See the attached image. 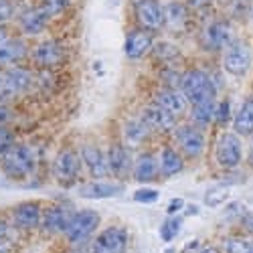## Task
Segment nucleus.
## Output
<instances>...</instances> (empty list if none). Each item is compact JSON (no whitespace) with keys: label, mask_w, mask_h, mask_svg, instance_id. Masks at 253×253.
Returning <instances> with one entry per match:
<instances>
[{"label":"nucleus","mask_w":253,"mask_h":253,"mask_svg":"<svg viewBox=\"0 0 253 253\" xmlns=\"http://www.w3.org/2000/svg\"><path fill=\"white\" fill-rule=\"evenodd\" d=\"M180 91L184 93V97L188 99V103H203V101H211L215 99V83L205 71L201 69H191L180 77Z\"/></svg>","instance_id":"nucleus-1"},{"label":"nucleus","mask_w":253,"mask_h":253,"mask_svg":"<svg viewBox=\"0 0 253 253\" xmlns=\"http://www.w3.org/2000/svg\"><path fill=\"white\" fill-rule=\"evenodd\" d=\"M33 154L27 146L14 144L4 152L2 156V170L4 174H8L10 178H25L33 172Z\"/></svg>","instance_id":"nucleus-2"},{"label":"nucleus","mask_w":253,"mask_h":253,"mask_svg":"<svg viewBox=\"0 0 253 253\" xmlns=\"http://www.w3.org/2000/svg\"><path fill=\"white\" fill-rule=\"evenodd\" d=\"M99 213L97 211H91V209H85V211H77L73 215L67 231H65V237L69 243L73 245H79L85 239H89V235L99 227Z\"/></svg>","instance_id":"nucleus-3"},{"label":"nucleus","mask_w":253,"mask_h":253,"mask_svg":"<svg viewBox=\"0 0 253 253\" xmlns=\"http://www.w3.org/2000/svg\"><path fill=\"white\" fill-rule=\"evenodd\" d=\"M243 158V144L235 132H225L217 140L215 146V160L223 168H235Z\"/></svg>","instance_id":"nucleus-4"},{"label":"nucleus","mask_w":253,"mask_h":253,"mask_svg":"<svg viewBox=\"0 0 253 253\" xmlns=\"http://www.w3.org/2000/svg\"><path fill=\"white\" fill-rule=\"evenodd\" d=\"M128 249V233L124 227H108L95 237L91 251L93 253H126Z\"/></svg>","instance_id":"nucleus-5"},{"label":"nucleus","mask_w":253,"mask_h":253,"mask_svg":"<svg viewBox=\"0 0 253 253\" xmlns=\"http://www.w3.org/2000/svg\"><path fill=\"white\" fill-rule=\"evenodd\" d=\"M249 65H251V51L247 45L243 43H233L231 47L225 49V55H223V67L229 75H235V77H241L249 71Z\"/></svg>","instance_id":"nucleus-6"},{"label":"nucleus","mask_w":253,"mask_h":253,"mask_svg":"<svg viewBox=\"0 0 253 253\" xmlns=\"http://www.w3.org/2000/svg\"><path fill=\"white\" fill-rule=\"evenodd\" d=\"M79 156L73 152V150H61L55 158V166H53V172H55V178L57 182H61L63 186L67 184H73L77 174H79Z\"/></svg>","instance_id":"nucleus-7"},{"label":"nucleus","mask_w":253,"mask_h":253,"mask_svg":"<svg viewBox=\"0 0 253 253\" xmlns=\"http://www.w3.org/2000/svg\"><path fill=\"white\" fill-rule=\"evenodd\" d=\"M176 142L180 146V150L188 156V158H197L205 152V134L195 128V126H182L176 130Z\"/></svg>","instance_id":"nucleus-8"},{"label":"nucleus","mask_w":253,"mask_h":253,"mask_svg":"<svg viewBox=\"0 0 253 253\" xmlns=\"http://www.w3.org/2000/svg\"><path fill=\"white\" fill-rule=\"evenodd\" d=\"M138 23L144 27V31H158L164 27V6L158 0H144L136 6Z\"/></svg>","instance_id":"nucleus-9"},{"label":"nucleus","mask_w":253,"mask_h":253,"mask_svg":"<svg viewBox=\"0 0 253 253\" xmlns=\"http://www.w3.org/2000/svg\"><path fill=\"white\" fill-rule=\"evenodd\" d=\"M142 120L150 128V132L152 130L154 132H170V130H174V126H176V118L170 112L162 110L158 103L146 105L144 112H142Z\"/></svg>","instance_id":"nucleus-10"},{"label":"nucleus","mask_w":253,"mask_h":253,"mask_svg":"<svg viewBox=\"0 0 253 253\" xmlns=\"http://www.w3.org/2000/svg\"><path fill=\"white\" fill-rule=\"evenodd\" d=\"M73 209L69 205H55L51 209H47V213L43 215V225L45 231L49 233H65L71 219H73Z\"/></svg>","instance_id":"nucleus-11"},{"label":"nucleus","mask_w":253,"mask_h":253,"mask_svg":"<svg viewBox=\"0 0 253 253\" xmlns=\"http://www.w3.org/2000/svg\"><path fill=\"white\" fill-rule=\"evenodd\" d=\"M79 154H81L83 164L87 166V170L93 178H105L108 174H112L110 164H108V154H103L97 146H91V144L83 146Z\"/></svg>","instance_id":"nucleus-12"},{"label":"nucleus","mask_w":253,"mask_h":253,"mask_svg":"<svg viewBox=\"0 0 253 253\" xmlns=\"http://www.w3.org/2000/svg\"><path fill=\"white\" fill-rule=\"evenodd\" d=\"M31 59L39 67H55L65 59V51L57 41H45V43H39L31 51Z\"/></svg>","instance_id":"nucleus-13"},{"label":"nucleus","mask_w":253,"mask_h":253,"mask_svg":"<svg viewBox=\"0 0 253 253\" xmlns=\"http://www.w3.org/2000/svg\"><path fill=\"white\" fill-rule=\"evenodd\" d=\"M12 223L18 229H35L39 223H43L41 207L37 203H20L12 209Z\"/></svg>","instance_id":"nucleus-14"},{"label":"nucleus","mask_w":253,"mask_h":253,"mask_svg":"<svg viewBox=\"0 0 253 253\" xmlns=\"http://www.w3.org/2000/svg\"><path fill=\"white\" fill-rule=\"evenodd\" d=\"M152 45H154L152 33L144 29H136L126 37V55L130 59H140L152 49Z\"/></svg>","instance_id":"nucleus-15"},{"label":"nucleus","mask_w":253,"mask_h":253,"mask_svg":"<svg viewBox=\"0 0 253 253\" xmlns=\"http://www.w3.org/2000/svg\"><path fill=\"white\" fill-rule=\"evenodd\" d=\"M162 110L170 112L174 118L176 116H182L186 112V105H188V99L184 97V93L180 89H174V87H166L162 89L158 95H156V101Z\"/></svg>","instance_id":"nucleus-16"},{"label":"nucleus","mask_w":253,"mask_h":253,"mask_svg":"<svg viewBox=\"0 0 253 253\" xmlns=\"http://www.w3.org/2000/svg\"><path fill=\"white\" fill-rule=\"evenodd\" d=\"M108 164H110V172L118 178L130 174V170H134L132 166V158L128 154V150L124 148L122 144H114L110 152H108Z\"/></svg>","instance_id":"nucleus-17"},{"label":"nucleus","mask_w":253,"mask_h":253,"mask_svg":"<svg viewBox=\"0 0 253 253\" xmlns=\"http://www.w3.org/2000/svg\"><path fill=\"white\" fill-rule=\"evenodd\" d=\"M207 41L213 49H227L233 45V29L225 20L213 23L207 29Z\"/></svg>","instance_id":"nucleus-18"},{"label":"nucleus","mask_w":253,"mask_h":253,"mask_svg":"<svg viewBox=\"0 0 253 253\" xmlns=\"http://www.w3.org/2000/svg\"><path fill=\"white\" fill-rule=\"evenodd\" d=\"M122 191H124L122 184L97 180V182H89L85 186H81L79 195L85 197V199H112V197H118Z\"/></svg>","instance_id":"nucleus-19"},{"label":"nucleus","mask_w":253,"mask_h":253,"mask_svg":"<svg viewBox=\"0 0 253 253\" xmlns=\"http://www.w3.org/2000/svg\"><path fill=\"white\" fill-rule=\"evenodd\" d=\"M2 79L6 83V87L10 91V95H18L29 89V85L33 83V75L29 69L25 67H14V69H8L6 73H2Z\"/></svg>","instance_id":"nucleus-20"},{"label":"nucleus","mask_w":253,"mask_h":253,"mask_svg":"<svg viewBox=\"0 0 253 253\" xmlns=\"http://www.w3.org/2000/svg\"><path fill=\"white\" fill-rule=\"evenodd\" d=\"M134 178L140 182H150L160 174V164L152 154H142L134 162Z\"/></svg>","instance_id":"nucleus-21"},{"label":"nucleus","mask_w":253,"mask_h":253,"mask_svg":"<svg viewBox=\"0 0 253 253\" xmlns=\"http://www.w3.org/2000/svg\"><path fill=\"white\" fill-rule=\"evenodd\" d=\"M47 23H49V18L43 14V10H41L39 6L25 10L23 14H20V18H18L20 29H23L27 35H39V33H43L45 27H47Z\"/></svg>","instance_id":"nucleus-22"},{"label":"nucleus","mask_w":253,"mask_h":253,"mask_svg":"<svg viewBox=\"0 0 253 253\" xmlns=\"http://www.w3.org/2000/svg\"><path fill=\"white\" fill-rule=\"evenodd\" d=\"M188 20V8L186 4L178 2V0H170L164 4V25H168L174 31H180L186 27Z\"/></svg>","instance_id":"nucleus-23"},{"label":"nucleus","mask_w":253,"mask_h":253,"mask_svg":"<svg viewBox=\"0 0 253 253\" xmlns=\"http://www.w3.org/2000/svg\"><path fill=\"white\" fill-rule=\"evenodd\" d=\"M29 53V47L23 39H8L0 45V65H10L20 61Z\"/></svg>","instance_id":"nucleus-24"},{"label":"nucleus","mask_w":253,"mask_h":253,"mask_svg":"<svg viewBox=\"0 0 253 253\" xmlns=\"http://www.w3.org/2000/svg\"><path fill=\"white\" fill-rule=\"evenodd\" d=\"M233 130L237 136H253V99H247L239 108L233 120Z\"/></svg>","instance_id":"nucleus-25"},{"label":"nucleus","mask_w":253,"mask_h":253,"mask_svg":"<svg viewBox=\"0 0 253 253\" xmlns=\"http://www.w3.org/2000/svg\"><path fill=\"white\" fill-rule=\"evenodd\" d=\"M158 164H160V174H164V176H174V174L182 172V168H184L180 154L172 148H162Z\"/></svg>","instance_id":"nucleus-26"},{"label":"nucleus","mask_w":253,"mask_h":253,"mask_svg":"<svg viewBox=\"0 0 253 253\" xmlns=\"http://www.w3.org/2000/svg\"><path fill=\"white\" fill-rule=\"evenodd\" d=\"M217 108H219V103L215 99L197 103V105H193V110H191V120L197 126H209L213 120H217Z\"/></svg>","instance_id":"nucleus-27"},{"label":"nucleus","mask_w":253,"mask_h":253,"mask_svg":"<svg viewBox=\"0 0 253 253\" xmlns=\"http://www.w3.org/2000/svg\"><path fill=\"white\" fill-rule=\"evenodd\" d=\"M148 134H150V128L144 124L142 118L130 120L128 124H126V128H124V138H126V142H128L130 146L142 144L146 138H148Z\"/></svg>","instance_id":"nucleus-28"},{"label":"nucleus","mask_w":253,"mask_h":253,"mask_svg":"<svg viewBox=\"0 0 253 253\" xmlns=\"http://www.w3.org/2000/svg\"><path fill=\"white\" fill-rule=\"evenodd\" d=\"M231 195V188L227 184H215V186H211L207 188V193H205V205L211 207V209H215L219 205H223Z\"/></svg>","instance_id":"nucleus-29"},{"label":"nucleus","mask_w":253,"mask_h":253,"mask_svg":"<svg viewBox=\"0 0 253 253\" xmlns=\"http://www.w3.org/2000/svg\"><path fill=\"white\" fill-rule=\"evenodd\" d=\"M180 227H182V217H168L164 223H162V227H160V237H162V241H172L176 235H178V231H180Z\"/></svg>","instance_id":"nucleus-30"},{"label":"nucleus","mask_w":253,"mask_h":253,"mask_svg":"<svg viewBox=\"0 0 253 253\" xmlns=\"http://www.w3.org/2000/svg\"><path fill=\"white\" fill-rule=\"evenodd\" d=\"M67 6H69V0H41V4H39V8L43 10V14L47 18L61 14Z\"/></svg>","instance_id":"nucleus-31"},{"label":"nucleus","mask_w":253,"mask_h":253,"mask_svg":"<svg viewBox=\"0 0 253 253\" xmlns=\"http://www.w3.org/2000/svg\"><path fill=\"white\" fill-rule=\"evenodd\" d=\"M249 247H251V243L241 237H231L223 245L225 253H249Z\"/></svg>","instance_id":"nucleus-32"},{"label":"nucleus","mask_w":253,"mask_h":253,"mask_svg":"<svg viewBox=\"0 0 253 253\" xmlns=\"http://www.w3.org/2000/svg\"><path fill=\"white\" fill-rule=\"evenodd\" d=\"M158 197H160V193L154 191V188H138V191L134 193V201H136V203H142V205L156 203Z\"/></svg>","instance_id":"nucleus-33"},{"label":"nucleus","mask_w":253,"mask_h":253,"mask_svg":"<svg viewBox=\"0 0 253 253\" xmlns=\"http://www.w3.org/2000/svg\"><path fill=\"white\" fill-rule=\"evenodd\" d=\"M10 146H14V142H12V134H10L6 128H0V158L4 156V152L10 148Z\"/></svg>","instance_id":"nucleus-34"},{"label":"nucleus","mask_w":253,"mask_h":253,"mask_svg":"<svg viewBox=\"0 0 253 253\" xmlns=\"http://www.w3.org/2000/svg\"><path fill=\"white\" fill-rule=\"evenodd\" d=\"M156 53H158V57H162V59H174V57H178V49L172 47V45H168V43L156 45Z\"/></svg>","instance_id":"nucleus-35"},{"label":"nucleus","mask_w":253,"mask_h":253,"mask_svg":"<svg viewBox=\"0 0 253 253\" xmlns=\"http://www.w3.org/2000/svg\"><path fill=\"white\" fill-rule=\"evenodd\" d=\"M10 16H12V4L8 0H2V2H0V27H2Z\"/></svg>","instance_id":"nucleus-36"},{"label":"nucleus","mask_w":253,"mask_h":253,"mask_svg":"<svg viewBox=\"0 0 253 253\" xmlns=\"http://www.w3.org/2000/svg\"><path fill=\"white\" fill-rule=\"evenodd\" d=\"M227 120H229V101H221L217 108V122L225 124Z\"/></svg>","instance_id":"nucleus-37"},{"label":"nucleus","mask_w":253,"mask_h":253,"mask_svg":"<svg viewBox=\"0 0 253 253\" xmlns=\"http://www.w3.org/2000/svg\"><path fill=\"white\" fill-rule=\"evenodd\" d=\"M2 239H10V227L4 219H0V241Z\"/></svg>","instance_id":"nucleus-38"},{"label":"nucleus","mask_w":253,"mask_h":253,"mask_svg":"<svg viewBox=\"0 0 253 253\" xmlns=\"http://www.w3.org/2000/svg\"><path fill=\"white\" fill-rule=\"evenodd\" d=\"M184 207V201L182 199H174L170 205H168V215H174L178 209H182Z\"/></svg>","instance_id":"nucleus-39"},{"label":"nucleus","mask_w":253,"mask_h":253,"mask_svg":"<svg viewBox=\"0 0 253 253\" xmlns=\"http://www.w3.org/2000/svg\"><path fill=\"white\" fill-rule=\"evenodd\" d=\"M8 120H10V112H8V108L0 103V128H2V126H4Z\"/></svg>","instance_id":"nucleus-40"},{"label":"nucleus","mask_w":253,"mask_h":253,"mask_svg":"<svg viewBox=\"0 0 253 253\" xmlns=\"http://www.w3.org/2000/svg\"><path fill=\"white\" fill-rule=\"evenodd\" d=\"M188 4H191L193 8H205L211 4V0H188Z\"/></svg>","instance_id":"nucleus-41"},{"label":"nucleus","mask_w":253,"mask_h":253,"mask_svg":"<svg viewBox=\"0 0 253 253\" xmlns=\"http://www.w3.org/2000/svg\"><path fill=\"white\" fill-rule=\"evenodd\" d=\"M4 41H8V35H6V31L2 27H0V45H2Z\"/></svg>","instance_id":"nucleus-42"},{"label":"nucleus","mask_w":253,"mask_h":253,"mask_svg":"<svg viewBox=\"0 0 253 253\" xmlns=\"http://www.w3.org/2000/svg\"><path fill=\"white\" fill-rule=\"evenodd\" d=\"M247 160H249V164L253 166V142H251V146H249V154H247Z\"/></svg>","instance_id":"nucleus-43"},{"label":"nucleus","mask_w":253,"mask_h":253,"mask_svg":"<svg viewBox=\"0 0 253 253\" xmlns=\"http://www.w3.org/2000/svg\"><path fill=\"white\" fill-rule=\"evenodd\" d=\"M199 253H219V251H217L215 247H205V249H203V251H199Z\"/></svg>","instance_id":"nucleus-44"},{"label":"nucleus","mask_w":253,"mask_h":253,"mask_svg":"<svg viewBox=\"0 0 253 253\" xmlns=\"http://www.w3.org/2000/svg\"><path fill=\"white\" fill-rule=\"evenodd\" d=\"M67 253H93L91 249H75V251H67Z\"/></svg>","instance_id":"nucleus-45"},{"label":"nucleus","mask_w":253,"mask_h":253,"mask_svg":"<svg viewBox=\"0 0 253 253\" xmlns=\"http://www.w3.org/2000/svg\"><path fill=\"white\" fill-rule=\"evenodd\" d=\"M132 2H134V4H136V6H138V4H140V2H144V0H132Z\"/></svg>","instance_id":"nucleus-46"},{"label":"nucleus","mask_w":253,"mask_h":253,"mask_svg":"<svg viewBox=\"0 0 253 253\" xmlns=\"http://www.w3.org/2000/svg\"><path fill=\"white\" fill-rule=\"evenodd\" d=\"M249 253H253V241H251V247H249Z\"/></svg>","instance_id":"nucleus-47"},{"label":"nucleus","mask_w":253,"mask_h":253,"mask_svg":"<svg viewBox=\"0 0 253 253\" xmlns=\"http://www.w3.org/2000/svg\"><path fill=\"white\" fill-rule=\"evenodd\" d=\"M0 2H2V0H0Z\"/></svg>","instance_id":"nucleus-48"},{"label":"nucleus","mask_w":253,"mask_h":253,"mask_svg":"<svg viewBox=\"0 0 253 253\" xmlns=\"http://www.w3.org/2000/svg\"><path fill=\"white\" fill-rule=\"evenodd\" d=\"M251 14H253V12H251Z\"/></svg>","instance_id":"nucleus-49"}]
</instances>
